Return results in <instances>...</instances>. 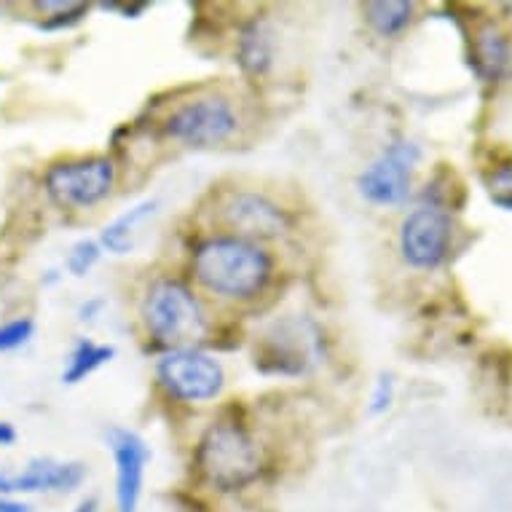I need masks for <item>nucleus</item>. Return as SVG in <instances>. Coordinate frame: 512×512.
<instances>
[{
  "label": "nucleus",
  "mask_w": 512,
  "mask_h": 512,
  "mask_svg": "<svg viewBox=\"0 0 512 512\" xmlns=\"http://www.w3.org/2000/svg\"><path fill=\"white\" fill-rule=\"evenodd\" d=\"M454 223L443 204H421L400 226V255L413 269H437L451 252Z\"/></svg>",
  "instance_id": "obj_9"
},
{
  "label": "nucleus",
  "mask_w": 512,
  "mask_h": 512,
  "mask_svg": "<svg viewBox=\"0 0 512 512\" xmlns=\"http://www.w3.org/2000/svg\"><path fill=\"white\" fill-rule=\"evenodd\" d=\"M392 400H395V381H392V376H381L373 387V395H370V416L387 413Z\"/></svg>",
  "instance_id": "obj_22"
},
{
  "label": "nucleus",
  "mask_w": 512,
  "mask_h": 512,
  "mask_svg": "<svg viewBox=\"0 0 512 512\" xmlns=\"http://www.w3.org/2000/svg\"><path fill=\"white\" fill-rule=\"evenodd\" d=\"M161 389L180 403H210L226 387V370L202 349H172L156 362Z\"/></svg>",
  "instance_id": "obj_7"
},
{
  "label": "nucleus",
  "mask_w": 512,
  "mask_h": 512,
  "mask_svg": "<svg viewBox=\"0 0 512 512\" xmlns=\"http://www.w3.org/2000/svg\"><path fill=\"white\" fill-rule=\"evenodd\" d=\"M41 11L43 22L41 30H62V27L78 25L89 14V3H76V0H38L33 3Z\"/></svg>",
  "instance_id": "obj_18"
},
{
  "label": "nucleus",
  "mask_w": 512,
  "mask_h": 512,
  "mask_svg": "<svg viewBox=\"0 0 512 512\" xmlns=\"http://www.w3.org/2000/svg\"><path fill=\"white\" fill-rule=\"evenodd\" d=\"M156 210H159V199H145V202H137L135 207H129L118 218L110 220L108 226L100 231L102 250L113 252V255H129L135 250L140 228L156 215Z\"/></svg>",
  "instance_id": "obj_15"
},
{
  "label": "nucleus",
  "mask_w": 512,
  "mask_h": 512,
  "mask_svg": "<svg viewBox=\"0 0 512 512\" xmlns=\"http://www.w3.org/2000/svg\"><path fill=\"white\" fill-rule=\"evenodd\" d=\"M191 274L212 295L231 301H250L266 293L274 279V258L258 242L239 236H210L196 244Z\"/></svg>",
  "instance_id": "obj_1"
},
{
  "label": "nucleus",
  "mask_w": 512,
  "mask_h": 512,
  "mask_svg": "<svg viewBox=\"0 0 512 512\" xmlns=\"http://www.w3.org/2000/svg\"><path fill=\"white\" fill-rule=\"evenodd\" d=\"M239 129V116L228 97L204 94L177 105L164 121V135L185 148H220Z\"/></svg>",
  "instance_id": "obj_6"
},
{
  "label": "nucleus",
  "mask_w": 512,
  "mask_h": 512,
  "mask_svg": "<svg viewBox=\"0 0 512 512\" xmlns=\"http://www.w3.org/2000/svg\"><path fill=\"white\" fill-rule=\"evenodd\" d=\"M116 357V349L110 344H97L89 338H81L68 357V365L62 370V381L65 384H81L86 378L97 373L102 365H108Z\"/></svg>",
  "instance_id": "obj_17"
},
{
  "label": "nucleus",
  "mask_w": 512,
  "mask_h": 512,
  "mask_svg": "<svg viewBox=\"0 0 512 512\" xmlns=\"http://www.w3.org/2000/svg\"><path fill=\"white\" fill-rule=\"evenodd\" d=\"M488 191H491L494 204H499L504 210H512V167L494 169L488 175Z\"/></svg>",
  "instance_id": "obj_21"
},
{
  "label": "nucleus",
  "mask_w": 512,
  "mask_h": 512,
  "mask_svg": "<svg viewBox=\"0 0 512 512\" xmlns=\"http://www.w3.org/2000/svg\"><path fill=\"white\" fill-rule=\"evenodd\" d=\"M17 443V429L11 421H0V448H9Z\"/></svg>",
  "instance_id": "obj_23"
},
{
  "label": "nucleus",
  "mask_w": 512,
  "mask_h": 512,
  "mask_svg": "<svg viewBox=\"0 0 512 512\" xmlns=\"http://www.w3.org/2000/svg\"><path fill=\"white\" fill-rule=\"evenodd\" d=\"M274 27L269 19L255 17L242 27V33L236 38V62L242 73L252 78H263L274 68Z\"/></svg>",
  "instance_id": "obj_14"
},
{
  "label": "nucleus",
  "mask_w": 512,
  "mask_h": 512,
  "mask_svg": "<svg viewBox=\"0 0 512 512\" xmlns=\"http://www.w3.org/2000/svg\"><path fill=\"white\" fill-rule=\"evenodd\" d=\"M73 512H97V499H92V496H89V499H84V502L78 504Z\"/></svg>",
  "instance_id": "obj_26"
},
{
  "label": "nucleus",
  "mask_w": 512,
  "mask_h": 512,
  "mask_svg": "<svg viewBox=\"0 0 512 512\" xmlns=\"http://www.w3.org/2000/svg\"><path fill=\"white\" fill-rule=\"evenodd\" d=\"M108 448L116 462V504L118 512H135L143 496L145 467L151 462V448L143 437L124 427H110Z\"/></svg>",
  "instance_id": "obj_12"
},
{
  "label": "nucleus",
  "mask_w": 512,
  "mask_h": 512,
  "mask_svg": "<svg viewBox=\"0 0 512 512\" xmlns=\"http://www.w3.org/2000/svg\"><path fill=\"white\" fill-rule=\"evenodd\" d=\"M102 255V247L100 242H94V239H78L73 247H70V255H68V271L73 277H86L89 271L97 266Z\"/></svg>",
  "instance_id": "obj_19"
},
{
  "label": "nucleus",
  "mask_w": 512,
  "mask_h": 512,
  "mask_svg": "<svg viewBox=\"0 0 512 512\" xmlns=\"http://www.w3.org/2000/svg\"><path fill=\"white\" fill-rule=\"evenodd\" d=\"M86 480L81 462H57L38 456L22 470H0V496L17 494H70Z\"/></svg>",
  "instance_id": "obj_11"
},
{
  "label": "nucleus",
  "mask_w": 512,
  "mask_h": 512,
  "mask_svg": "<svg viewBox=\"0 0 512 512\" xmlns=\"http://www.w3.org/2000/svg\"><path fill=\"white\" fill-rule=\"evenodd\" d=\"M140 317L159 344L172 349H196L210 333V319L196 293L177 279H156L143 295Z\"/></svg>",
  "instance_id": "obj_3"
},
{
  "label": "nucleus",
  "mask_w": 512,
  "mask_h": 512,
  "mask_svg": "<svg viewBox=\"0 0 512 512\" xmlns=\"http://www.w3.org/2000/svg\"><path fill=\"white\" fill-rule=\"evenodd\" d=\"M35 333V322L30 317L11 319L6 325H0V354L14 352L19 346H25Z\"/></svg>",
  "instance_id": "obj_20"
},
{
  "label": "nucleus",
  "mask_w": 512,
  "mask_h": 512,
  "mask_svg": "<svg viewBox=\"0 0 512 512\" xmlns=\"http://www.w3.org/2000/svg\"><path fill=\"white\" fill-rule=\"evenodd\" d=\"M102 306H105V303H102L100 298H94V301L84 303V306H81V311H78V319H81V322H92L94 314H97Z\"/></svg>",
  "instance_id": "obj_25"
},
{
  "label": "nucleus",
  "mask_w": 512,
  "mask_h": 512,
  "mask_svg": "<svg viewBox=\"0 0 512 512\" xmlns=\"http://www.w3.org/2000/svg\"><path fill=\"white\" fill-rule=\"evenodd\" d=\"M421 159V148L411 140H395L357 175V191L376 207H400L411 196L413 169Z\"/></svg>",
  "instance_id": "obj_8"
},
{
  "label": "nucleus",
  "mask_w": 512,
  "mask_h": 512,
  "mask_svg": "<svg viewBox=\"0 0 512 512\" xmlns=\"http://www.w3.org/2000/svg\"><path fill=\"white\" fill-rule=\"evenodd\" d=\"M362 14L373 33H378L381 38H397L411 27L416 3L411 0H370L362 6Z\"/></svg>",
  "instance_id": "obj_16"
},
{
  "label": "nucleus",
  "mask_w": 512,
  "mask_h": 512,
  "mask_svg": "<svg viewBox=\"0 0 512 512\" xmlns=\"http://www.w3.org/2000/svg\"><path fill=\"white\" fill-rule=\"evenodd\" d=\"M0 512H33V507L25 502H17L11 496H0Z\"/></svg>",
  "instance_id": "obj_24"
},
{
  "label": "nucleus",
  "mask_w": 512,
  "mask_h": 512,
  "mask_svg": "<svg viewBox=\"0 0 512 512\" xmlns=\"http://www.w3.org/2000/svg\"><path fill=\"white\" fill-rule=\"evenodd\" d=\"M512 59L510 38L502 33V27L486 22L475 30L470 41V62L478 78L486 84H496L507 73Z\"/></svg>",
  "instance_id": "obj_13"
},
{
  "label": "nucleus",
  "mask_w": 512,
  "mask_h": 512,
  "mask_svg": "<svg viewBox=\"0 0 512 512\" xmlns=\"http://www.w3.org/2000/svg\"><path fill=\"white\" fill-rule=\"evenodd\" d=\"M220 218L231 236L258 244L285 236L293 226V218L282 204L255 191H236L228 196L220 207Z\"/></svg>",
  "instance_id": "obj_10"
},
{
  "label": "nucleus",
  "mask_w": 512,
  "mask_h": 512,
  "mask_svg": "<svg viewBox=\"0 0 512 512\" xmlns=\"http://www.w3.org/2000/svg\"><path fill=\"white\" fill-rule=\"evenodd\" d=\"M118 180L110 156L54 161L43 175V191L62 210H92L113 194Z\"/></svg>",
  "instance_id": "obj_4"
},
{
  "label": "nucleus",
  "mask_w": 512,
  "mask_h": 512,
  "mask_svg": "<svg viewBox=\"0 0 512 512\" xmlns=\"http://www.w3.org/2000/svg\"><path fill=\"white\" fill-rule=\"evenodd\" d=\"M322 357V333L306 317L277 319L255 349V368L269 376H301Z\"/></svg>",
  "instance_id": "obj_5"
},
{
  "label": "nucleus",
  "mask_w": 512,
  "mask_h": 512,
  "mask_svg": "<svg viewBox=\"0 0 512 512\" xmlns=\"http://www.w3.org/2000/svg\"><path fill=\"white\" fill-rule=\"evenodd\" d=\"M196 472L218 491H239L263 470L261 445L242 421L220 419L202 435L194 456Z\"/></svg>",
  "instance_id": "obj_2"
}]
</instances>
